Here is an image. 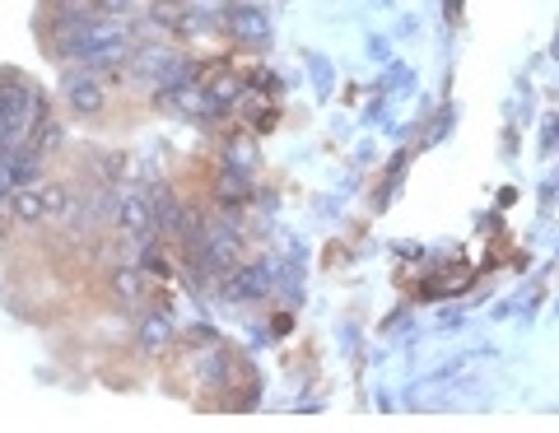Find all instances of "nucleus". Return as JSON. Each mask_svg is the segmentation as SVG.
<instances>
[{"label":"nucleus","mask_w":559,"mask_h":433,"mask_svg":"<svg viewBox=\"0 0 559 433\" xmlns=\"http://www.w3.org/2000/svg\"><path fill=\"white\" fill-rule=\"evenodd\" d=\"M117 224H122V233L126 238H136L140 247L150 243V229H154L150 196H140V191H122V196H117Z\"/></svg>","instance_id":"nucleus-1"},{"label":"nucleus","mask_w":559,"mask_h":433,"mask_svg":"<svg viewBox=\"0 0 559 433\" xmlns=\"http://www.w3.org/2000/svg\"><path fill=\"white\" fill-rule=\"evenodd\" d=\"M103 80H98V70H89V75H70V84H66V103L80 117H94L98 108H103Z\"/></svg>","instance_id":"nucleus-2"},{"label":"nucleus","mask_w":559,"mask_h":433,"mask_svg":"<svg viewBox=\"0 0 559 433\" xmlns=\"http://www.w3.org/2000/svg\"><path fill=\"white\" fill-rule=\"evenodd\" d=\"M229 298H261L271 289V266H243V271L229 275Z\"/></svg>","instance_id":"nucleus-3"},{"label":"nucleus","mask_w":559,"mask_h":433,"mask_svg":"<svg viewBox=\"0 0 559 433\" xmlns=\"http://www.w3.org/2000/svg\"><path fill=\"white\" fill-rule=\"evenodd\" d=\"M10 215L24 219V224H42V219H47V205H42V187H38V182L14 191V196H10Z\"/></svg>","instance_id":"nucleus-4"},{"label":"nucleus","mask_w":559,"mask_h":433,"mask_svg":"<svg viewBox=\"0 0 559 433\" xmlns=\"http://www.w3.org/2000/svg\"><path fill=\"white\" fill-rule=\"evenodd\" d=\"M233 33H238V38L243 42H266L271 38V24H266V14L261 10H252V5H243V10H233Z\"/></svg>","instance_id":"nucleus-5"},{"label":"nucleus","mask_w":559,"mask_h":433,"mask_svg":"<svg viewBox=\"0 0 559 433\" xmlns=\"http://www.w3.org/2000/svg\"><path fill=\"white\" fill-rule=\"evenodd\" d=\"M173 340V322H168V312H150L145 322H140V345L150 354H159Z\"/></svg>","instance_id":"nucleus-6"},{"label":"nucleus","mask_w":559,"mask_h":433,"mask_svg":"<svg viewBox=\"0 0 559 433\" xmlns=\"http://www.w3.org/2000/svg\"><path fill=\"white\" fill-rule=\"evenodd\" d=\"M112 294L122 298V303H140L145 298V280H140L136 266H117L112 271Z\"/></svg>","instance_id":"nucleus-7"},{"label":"nucleus","mask_w":559,"mask_h":433,"mask_svg":"<svg viewBox=\"0 0 559 433\" xmlns=\"http://www.w3.org/2000/svg\"><path fill=\"white\" fill-rule=\"evenodd\" d=\"M42 187V205H47V219L70 215V187L66 182H38Z\"/></svg>","instance_id":"nucleus-8"},{"label":"nucleus","mask_w":559,"mask_h":433,"mask_svg":"<svg viewBox=\"0 0 559 433\" xmlns=\"http://www.w3.org/2000/svg\"><path fill=\"white\" fill-rule=\"evenodd\" d=\"M219 196H224L229 205L247 201V177L238 173V168H233V173H224V177H219Z\"/></svg>","instance_id":"nucleus-9"},{"label":"nucleus","mask_w":559,"mask_h":433,"mask_svg":"<svg viewBox=\"0 0 559 433\" xmlns=\"http://www.w3.org/2000/svg\"><path fill=\"white\" fill-rule=\"evenodd\" d=\"M229 163L243 173V168H252V145L247 140H233V149H229Z\"/></svg>","instance_id":"nucleus-10"},{"label":"nucleus","mask_w":559,"mask_h":433,"mask_svg":"<svg viewBox=\"0 0 559 433\" xmlns=\"http://www.w3.org/2000/svg\"><path fill=\"white\" fill-rule=\"evenodd\" d=\"M5 243H10V233H5V224H0V247H5Z\"/></svg>","instance_id":"nucleus-11"}]
</instances>
